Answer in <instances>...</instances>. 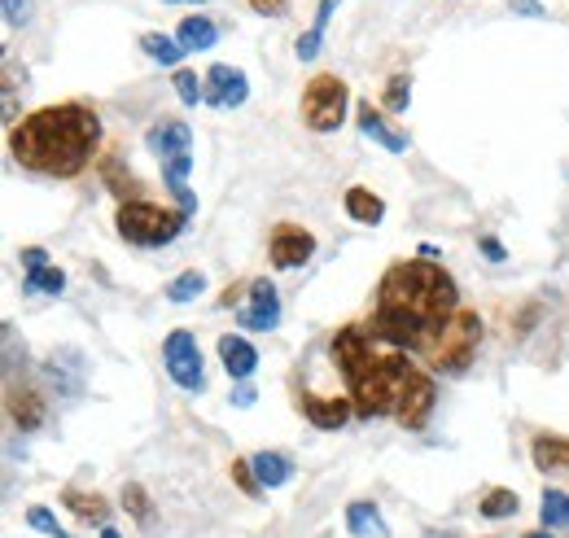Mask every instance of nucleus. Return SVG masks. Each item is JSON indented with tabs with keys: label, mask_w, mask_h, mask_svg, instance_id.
I'll use <instances>...</instances> for the list:
<instances>
[{
	"label": "nucleus",
	"mask_w": 569,
	"mask_h": 538,
	"mask_svg": "<svg viewBox=\"0 0 569 538\" xmlns=\"http://www.w3.org/2000/svg\"><path fill=\"white\" fill-rule=\"evenodd\" d=\"M460 311L456 280L433 259H408L381 276L372 329L408 355H429L447 320Z\"/></svg>",
	"instance_id": "1"
},
{
	"label": "nucleus",
	"mask_w": 569,
	"mask_h": 538,
	"mask_svg": "<svg viewBox=\"0 0 569 538\" xmlns=\"http://www.w3.org/2000/svg\"><path fill=\"white\" fill-rule=\"evenodd\" d=\"M101 145V123L88 106L62 101L27 114L9 128V153L22 171L49 176V180H74L88 171L92 153Z\"/></svg>",
	"instance_id": "2"
},
{
	"label": "nucleus",
	"mask_w": 569,
	"mask_h": 538,
	"mask_svg": "<svg viewBox=\"0 0 569 538\" xmlns=\"http://www.w3.org/2000/svg\"><path fill=\"white\" fill-rule=\"evenodd\" d=\"M333 363L351 386V404L359 420H377V416H395L417 363L408 359V350L390 346L372 325H347L333 337Z\"/></svg>",
	"instance_id": "3"
},
{
	"label": "nucleus",
	"mask_w": 569,
	"mask_h": 538,
	"mask_svg": "<svg viewBox=\"0 0 569 538\" xmlns=\"http://www.w3.org/2000/svg\"><path fill=\"white\" fill-rule=\"evenodd\" d=\"M114 223H119V237H123L128 246L158 250V246H171V241L184 232L189 215H184V210H162V206H153V202H123Z\"/></svg>",
	"instance_id": "4"
},
{
	"label": "nucleus",
	"mask_w": 569,
	"mask_h": 538,
	"mask_svg": "<svg viewBox=\"0 0 569 538\" xmlns=\"http://www.w3.org/2000/svg\"><path fill=\"white\" fill-rule=\"evenodd\" d=\"M478 341H482V316L460 307V311L447 320V329L438 333L433 350L426 355V363L433 372H442V377H460V372L473 363Z\"/></svg>",
	"instance_id": "5"
},
{
	"label": "nucleus",
	"mask_w": 569,
	"mask_h": 538,
	"mask_svg": "<svg viewBox=\"0 0 569 538\" xmlns=\"http://www.w3.org/2000/svg\"><path fill=\"white\" fill-rule=\"evenodd\" d=\"M347 101H351L347 79H338V74H316V79L307 83V92H302V123H307L311 132H338L342 119H347Z\"/></svg>",
	"instance_id": "6"
},
{
	"label": "nucleus",
	"mask_w": 569,
	"mask_h": 538,
	"mask_svg": "<svg viewBox=\"0 0 569 538\" xmlns=\"http://www.w3.org/2000/svg\"><path fill=\"white\" fill-rule=\"evenodd\" d=\"M162 363H167V377L189 390V395H202L207 390V372H202V346L189 329H176V333L162 341Z\"/></svg>",
	"instance_id": "7"
},
{
	"label": "nucleus",
	"mask_w": 569,
	"mask_h": 538,
	"mask_svg": "<svg viewBox=\"0 0 569 538\" xmlns=\"http://www.w3.org/2000/svg\"><path fill=\"white\" fill-rule=\"evenodd\" d=\"M281 325V293L272 280H250V302L241 307V329L272 333Z\"/></svg>",
	"instance_id": "8"
},
{
	"label": "nucleus",
	"mask_w": 569,
	"mask_h": 538,
	"mask_svg": "<svg viewBox=\"0 0 569 538\" xmlns=\"http://www.w3.org/2000/svg\"><path fill=\"white\" fill-rule=\"evenodd\" d=\"M246 97H250V79H246L241 67L214 62L207 70V106H214V110H237V106H246Z\"/></svg>",
	"instance_id": "9"
},
{
	"label": "nucleus",
	"mask_w": 569,
	"mask_h": 538,
	"mask_svg": "<svg viewBox=\"0 0 569 538\" xmlns=\"http://www.w3.org/2000/svg\"><path fill=\"white\" fill-rule=\"evenodd\" d=\"M268 255H272V268L277 271H293L316 255V237H311L307 228H298V223H281V228L272 232Z\"/></svg>",
	"instance_id": "10"
},
{
	"label": "nucleus",
	"mask_w": 569,
	"mask_h": 538,
	"mask_svg": "<svg viewBox=\"0 0 569 538\" xmlns=\"http://www.w3.org/2000/svg\"><path fill=\"white\" fill-rule=\"evenodd\" d=\"M433 399H438L433 377H429L426 368H417V377H412V386H408V395H403L399 411H395V420H399L403 429H426L429 411H433Z\"/></svg>",
	"instance_id": "11"
},
{
	"label": "nucleus",
	"mask_w": 569,
	"mask_h": 538,
	"mask_svg": "<svg viewBox=\"0 0 569 538\" xmlns=\"http://www.w3.org/2000/svg\"><path fill=\"white\" fill-rule=\"evenodd\" d=\"M144 145H149V153H153L158 162H171V158H180V153H193V132H189V123H180V119H162V123H153V128L144 132Z\"/></svg>",
	"instance_id": "12"
},
{
	"label": "nucleus",
	"mask_w": 569,
	"mask_h": 538,
	"mask_svg": "<svg viewBox=\"0 0 569 538\" xmlns=\"http://www.w3.org/2000/svg\"><path fill=\"white\" fill-rule=\"evenodd\" d=\"M219 363L232 381H250L254 368H259V350L246 341L241 333H223L219 337Z\"/></svg>",
	"instance_id": "13"
},
{
	"label": "nucleus",
	"mask_w": 569,
	"mask_h": 538,
	"mask_svg": "<svg viewBox=\"0 0 569 538\" xmlns=\"http://www.w3.org/2000/svg\"><path fill=\"white\" fill-rule=\"evenodd\" d=\"M356 119H359V132L368 136L372 145H381L386 153H408V136L395 132V128L386 123V114H381V110H372V101H359Z\"/></svg>",
	"instance_id": "14"
},
{
	"label": "nucleus",
	"mask_w": 569,
	"mask_h": 538,
	"mask_svg": "<svg viewBox=\"0 0 569 538\" xmlns=\"http://www.w3.org/2000/svg\"><path fill=\"white\" fill-rule=\"evenodd\" d=\"M302 416H307L316 429H342V425L356 416V404H351V399H325V395H307V399H302Z\"/></svg>",
	"instance_id": "15"
},
{
	"label": "nucleus",
	"mask_w": 569,
	"mask_h": 538,
	"mask_svg": "<svg viewBox=\"0 0 569 538\" xmlns=\"http://www.w3.org/2000/svg\"><path fill=\"white\" fill-rule=\"evenodd\" d=\"M530 456H535V469L569 472V438H561V434H539L530 442Z\"/></svg>",
	"instance_id": "16"
},
{
	"label": "nucleus",
	"mask_w": 569,
	"mask_h": 538,
	"mask_svg": "<svg viewBox=\"0 0 569 538\" xmlns=\"http://www.w3.org/2000/svg\"><path fill=\"white\" fill-rule=\"evenodd\" d=\"M342 0H320L316 4V18H311V27H307V36H298V62H311L316 53H320V44H325V31H329V18H333V9H338Z\"/></svg>",
	"instance_id": "17"
},
{
	"label": "nucleus",
	"mask_w": 569,
	"mask_h": 538,
	"mask_svg": "<svg viewBox=\"0 0 569 538\" xmlns=\"http://www.w3.org/2000/svg\"><path fill=\"white\" fill-rule=\"evenodd\" d=\"M176 40L184 44V53H198V49H214V40H219V27H214L211 18L193 13V18H184V22L176 27Z\"/></svg>",
	"instance_id": "18"
},
{
	"label": "nucleus",
	"mask_w": 569,
	"mask_h": 538,
	"mask_svg": "<svg viewBox=\"0 0 569 538\" xmlns=\"http://www.w3.org/2000/svg\"><path fill=\"white\" fill-rule=\"evenodd\" d=\"M342 206H347V215H351L356 223H381V219H386V202H381L372 189H363V185H351Z\"/></svg>",
	"instance_id": "19"
},
{
	"label": "nucleus",
	"mask_w": 569,
	"mask_h": 538,
	"mask_svg": "<svg viewBox=\"0 0 569 538\" xmlns=\"http://www.w3.org/2000/svg\"><path fill=\"white\" fill-rule=\"evenodd\" d=\"M250 465L259 472L263 490H277V486H284V481L293 477V460H289L284 451H259V456H250Z\"/></svg>",
	"instance_id": "20"
},
{
	"label": "nucleus",
	"mask_w": 569,
	"mask_h": 538,
	"mask_svg": "<svg viewBox=\"0 0 569 538\" xmlns=\"http://www.w3.org/2000/svg\"><path fill=\"white\" fill-rule=\"evenodd\" d=\"M347 530L356 538H386L390 530H386V521H381V512H377V504H351L347 508Z\"/></svg>",
	"instance_id": "21"
},
{
	"label": "nucleus",
	"mask_w": 569,
	"mask_h": 538,
	"mask_svg": "<svg viewBox=\"0 0 569 538\" xmlns=\"http://www.w3.org/2000/svg\"><path fill=\"white\" fill-rule=\"evenodd\" d=\"M141 49L149 62H162V67H180V58H184V44L176 36H162V31H144Z\"/></svg>",
	"instance_id": "22"
},
{
	"label": "nucleus",
	"mask_w": 569,
	"mask_h": 538,
	"mask_svg": "<svg viewBox=\"0 0 569 538\" xmlns=\"http://www.w3.org/2000/svg\"><path fill=\"white\" fill-rule=\"evenodd\" d=\"M62 504L71 508L79 521H92V526H106V517H110V504H106L101 495H79V490H67V495H62Z\"/></svg>",
	"instance_id": "23"
},
{
	"label": "nucleus",
	"mask_w": 569,
	"mask_h": 538,
	"mask_svg": "<svg viewBox=\"0 0 569 538\" xmlns=\"http://www.w3.org/2000/svg\"><path fill=\"white\" fill-rule=\"evenodd\" d=\"M539 517L548 530H569V495L566 490H543V504H539Z\"/></svg>",
	"instance_id": "24"
},
{
	"label": "nucleus",
	"mask_w": 569,
	"mask_h": 538,
	"mask_svg": "<svg viewBox=\"0 0 569 538\" xmlns=\"http://www.w3.org/2000/svg\"><path fill=\"white\" fill-rule=\"evenodd\" d=\"M202 289H207V276H202L198 268H189V271H180V276L167 285V298H171V302H193Z\"/></svg>",
	"instance_id": "25"
},
{
	"label": "nucleus",
	"mask_w": 569,
	"mask_h": 538,
	"mask_svg": "<svg viewBox=\"0 0 569 538\" xmlns=\"http://www.w3.org/2000/svg\"><path fill=\"white\" fill-rule=\"evenodd\" d=\"M22 289H27V293H62V289H67V276H62V268L27 271V276H22Z\"/></svg>",
	"instance_id": "26"
},
{
	"label": "nucleus",
	"mask_w": 569,
	"mask_h": 538,
	"mask_svg": "<svg viewBox=\"0 0 569 538\" xmlns=\"http://www.w3.org/2000/svg\"><path fill=\"white\" fill-rule=\"evenodd\" d=\"M408 101H412V79H408V74H395V79H386L381 106H386L390 114H403V110H408Z\"/></svg>",
	"instance_id": "27"
},
{
	"label": "nucleus",
	"mask_w": 569,
	"mask_h": 538,
	"mask_svg": "<svg viewBox=\"0 0 569 538\" xmlns=\"http://www.w3.org/2000/svg\"><path fill=\"white\" fill-rule=\"evenodd\" d=\"M482 517H491V521H503V517H517V490H487V499H482Z\"/></svg>",
	"instance_id": "28"
},
{
	"label": "nucleus",
	"mask_w": 569,
	"mask_h": 538,
	"mask_svg": "<svg viewBox=\"0 0 569 538\" xmlns=\"http://www.w3.org/2000/svg\"><path fill=\"white\" fill-rule=\"evenodd\" d=\"M101 176L110 180V189H114L123 202H137V176H132V171L123 176V167H119L114 158H106V162H101Z\"/></svg>",
	"instance_id": "29"
},
{
	"label": "nucleus",
	"mask_w": 569,
	"mask_h": 538,
	"mask_svg": "<svg viewBox=\"0 0 569 538\" xmlns=\"http://www.w3.org/2000/svg\"><path fill=\"white\" fill-rule=\"evenodd\" d=\"M176 97L184 101V106H198V101H207V79H198L193 70H176Z\"/></svg>",
	"instance_id": "30"
},
{
	"label": "nucleus",
	"mask_w": 569,
	"mask_h": 538,
	"mask_svg": "<svg viewBox=\"0 0 569 538\" xmlns=\"http://www.w3.org/2000/svg\"><path fill=\"white\" fill-rule=\"evenodd\" d=\"M13 420L22 425V429H36L40 420H44V407L36 395H13Z\"/></svg>",
	"instance_id": "31"
},
{
	"label": "nucleus",
	"mask_w": 569,
	"mask_h": 538,
	"mask_svg": "<svg viewBox=\"0 0 569 538\" xmlns=\"http://www.w3.org/2000/svg\"><path fill=\"white\" fill-rule=\"evenodd\" d=\"M123 508L137 517V521H153V508H149V495H144V486H137V481H128L123 486Z\"/></svg>",
	"instance_id": "32"
},
{
	"label": "nucleus",
	"mask_w": 569,
	"mask_h": 538,
	"mask_svg": "<svg viewBox=\"0 0 569 538\" xmlns=\"http://www.w3.org/2000/svg\"><path fill=\"white\" fill-rule=\"evenodd\" d=\"M27 526L40 530V535H49V538H71L62 526H58V517H53L49 508H31V512H27Z\"/></svg>",
	"instance_id": "33"
},
{
	"label": "nucleus",
	"mask_w": 569,
	"mask_h": 538,
	"mask_svg": "<svg viewBox=\"0 0 569 538\" xmlns=\"http://www.w3.org/2000/svg\"><path fill=\"white\" fill-rule=\"evenodd\" d=\"M228 469H232V481H237L246 495H259V490H263V481H259V472H254L250 460H232Z\"/></svg>",
	"instance_id": "34"
},
{
	"label": "nucleus",
	"mask_w": 569,
	"mask_h": 538,
	"mask_svg": "<svg viewBox=\"0 0 569 538\" xmlns=\"http://www.w3.org/2000/svg\"><path fill=\"white\" fill-rule=\"evenodd\" d=\"M44 259H49V255H44V250H40V246H27V250H22V255H18V263H22V276H27V271H40V268H49V263H44Z\"/></svg>",
	"instance_id": "35"
},
{
	"label": "nucleus",
	"mask_w": 569,
	"mask_h": 538,
	"mask_svg": "<svg viewBox=\"0 0 569 538\" xmlns=\"http://www.w3.org/2000/svg\"><path fill=\"white\" fill-rule=\"evenodd\" d=\"M250 9L263 13V18H281L284 9H289V0H250Z\"/></svg>",
	"instance_id": "36"
},
{
	"label": "nucleus",
	"mask_w": 569,
	"mask_h": 538,
	"mask_svg": "<svg viewBox=\"0 0 569 538\" xmlns=\"http://www.w3.org/2000/svg\"><path fill=\"white\" fill-rule=\"evenodd\" d=\"M4 18L18 27V22H27V18H31V4H27V0H4Z\"/></svg>",
	"instance_id": "37"
},
{
	"label": "nucleus",
	"mask_w": 569,
	"mask_h": 538,
	"mask_svg": "<svg viewBox=\"0 0 569 538\" xmlns=\"http://www.w3.org/2000/svg\"><path fill=\"white\" fill-rule=\"evenodd\" d=\"M512 13H521V18H548V9L539 0H512Z\"/></svg>",
	"instance_id": "38"
},
{
	"label": "nucleus",
	"mask_w": 569,
	"mask_h": 538,
	"mask_svg": "<svg viewBox=\"0 0 569 538\" xmlns=\"http://www.w3.org/2000/svg\"><path fill=\"white\" fill-rule=\"evenodd\" d=\"M478 246H482V250H487V259H491V263H503V246H499L496 237H482V241H478Z\"/></svg>",
	"instance_id": "39"
},
{
	"label": "nucleus",
	"mask_w": 569,
	"mask_h": 538,
	"mask_svg": "<svg viewBox=\"0 0 569 538\" xmlns=\"http://www.w3.org/2000/svg\"><path fill=\"white\" fill-rule=\"evenodd\" d=\"M232 404H237V407H250V404H254V390H250V386L241 381V386L232 390Z\"/></svg>",
	"instance_id": "40"
},
{
	"label": "nucleus",
	"mask_w": 569,
	"mask_h": 538,
	"mask_svg": "<svg viewBox=\"0 0 569 538\" xmlns=\"http://www.w3.org/2000/svg\"><path fill=\"white\" fill-rule=\"evenodd\" d=\"M162 4H207V0H162Z\"/></svg>",
	"instance_id": "41"
},
{
	"label": "nucleus",
	"mask_w": 569,
	"mask_h": 538,
	"mask_svg": "<svg viewBox=\"0 0 569 538\" xmlns=\"http://www.w3.org/2000/svg\"><path fill=\"white\" fill-rule=\"evenodd\" d=\"M101 538H123L119 530H110V526H101Z\"/></svg>",
	"instance_id": "42"
},
{
	"label": "nucleus",
	"mask_w": 569,
	"mask_h": 538,
	"mask_svg": "<svg viewBox=\"0 0 569 538\" xmlns=\"http://www.w3.org/2000/svg\"><path fill=\"white\" fill-rule=\"evenodd\" d=\"M526 538H552V535H543V530H535V535H526Z\"/></svg>",
	"instance_id": "43"
}]
</instances>
